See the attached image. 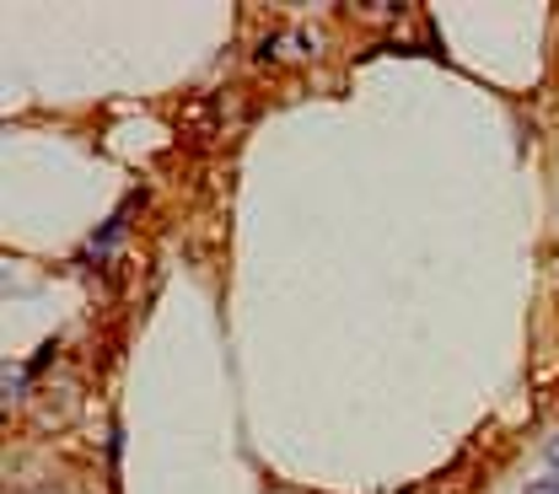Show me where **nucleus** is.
Listing matches in <instances>:
<instances>
[{"instance_id": "f257e3e1", "label": "nucleus", "mask_w": 559, "mask_h": 494, "mask_svg": "<svg viewBox=\"0 0 559 494\" xmlns=\"http://www.w3.org/2000/svg\"><path fill=\"white\" fill-rule=\"evenodd\" d=\"M544 462H549V468H555V473H559V435H555V441H549V446H544Z\"/></svg>"}, {"instance_id": "f03ea898", "label": "nucleus", "mask_w": 559, "mask_h": 494, "mask_svg": "<svg viewBox=\"0 0 559 494\" xmlns=\"http://www.w3.org/2000/svg\"><path fill=\"white\" fill-rule=\"evenodd\" d=\"M527 494H559V484H533Z\"/></svg>"}]
</instances>
